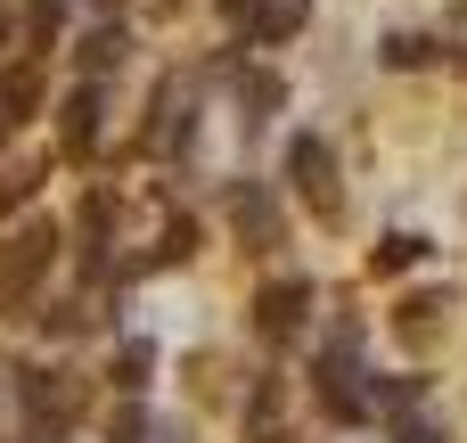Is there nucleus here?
I'll use <instances>...</instances> for the list:
<instances>
[{
    "mask_svg": "<svg viewBox=\"0 0 467 443\" xmlns=\"http://www.w3.org/2000/svg\"><path fill=\"white\" fill-rule=\"evenodd\" d=\"M287 173H296L304 206H312L320 222H337V156H328L320 132H296V140H287Z\"/></svg>",
    "mask_w": 467,
    "mask_h": 443,
    "instance_id": "1",
    "label": "nucleus"
},
{
    "mask_svg": "<svg viewBox=\"0 0 467 443\" xmlns=\"http://www.w3.org/2000/svg\"><path fill=\"white\" fill-rule=\"evenodd\" d=\"M49 247H57V230H49V222H25V230H16V238L0 247V304H8L16 288H33V280H41Z\"/></svg>",
    "mask_w": 467,
    "mask_h": 443,
    "instance_id": "2",
    "label": "nucleus"
},
{
    "mask_svg": "<svg viewBox=\"0 0 467 443\" xmlns=\"http://www.w3.org/2000/svg\"><path fill=\"white\" fill-rule=\"evenodd\" d=\"M230 222H238V238L246 247H279V197L263 189V181H230Z\"/></svg>",
    "mask_w": 467,
    "mask_h": 443,
    "instance_id": "3",
    "label": "nucleus"
},
{
    "mask_svg": "<svg viewBox=\"0 0 467 443\" xmlns=\"http://www.w3.org/2000/svg\"><path fill=\"white\" fill-rule=\"evenodd\" d=\"M304 304H312V280H279V288L254 296V329L263 337H296L304 329Z\"/></svg>",
    "mask_w": 467,
    "mask_h": 443,
    "instance_id": "4",
    "label": "nucleus"
},
{
    "mask_svg": "<svg viewBox=\"0 0 467 443\" xmlns=\"http://www.w3.org/2000/svg\"><path fill=\"white\" fill-rule=\"evenodd\" d=\"M25 411H33V427H57V419L74 411V386H66L57 370H33V378H25Z\"/></svg>",
    "mask_w": 467,
    "mask_h": 443,
    "instance_id": "5",
    "label": "nucleus"
},
{
    "mask_svg": "<svg viewBox=\"0 0 467 443\" xmlns=\"http://www.w3.org/2000/svg\"><path fill=\"white\" fill-rule=\"evenodd\" d=\"M304 16H312V0H246V33L254 41H287Z\"/></svg>",
    "mask_w": 467,
    "mask_h": 443,
    "instance_id": "6",
    "label": "nucleus"
},
{
    "mask_svg": "<svg viewBox=\"0 0 467 443\" xmlns=\"http://www.w3.org/2000/svg\"><path fill=\"white\" fill-rule=\"evenodd\" d=\"M123 49H131V41H123L115 25H99V33H82V41H74L82 74H115V66H123Z\"/></svg>",
    "mask_w": 467,
    "mask_h": 443,
    "instance_id": "7",
    "label": "nucleus"
},
{
    "mask_svg": "<svg viewBox=\"0 0 467 443\" xmlns=\"http://www.w3.org/2000/svg\"><path fill=\"white\" fill-rule=\"evenodd\" d=\"M90 140H99V82H82L66 99V148H90Z\"/></svg>",
    "mask_w": 467,
    "mask_h": 443,
    "instance_id": "8",
    "label": "nucleus"
},
{
    "mask_svg": "<svg viewBox=\"0 0 467 443\" xmlns=\"http://www.w3.org/2000/svg\"><path fill=\"white\" fill-rule=\"evenodd\" d=\"M33 107H41V74H33V66H8V74H0V115L16 123V115H33Z\"/></svg>",
    "mask_w": 467,
    "mask_h": 443,
    "instance_id": "9",
    "label": "nucleus"
},
{
    "mask_svg": "<svg viewBox=\"0 0 467 443\" xmlns=\"http://www.w3.org/2000/svg\"><path fill=\"white\" fill-rule=\"evenodd\" d=\"M238 99H246V123H263V115H279L287 82H279V74H246V82H238Z\"/></svg>",
    "mask_w": 467,
    "mask_h": 443,
    "instance_id": "10",
    "label": "nucleus"
},
{
    "mask_svg": "<svg viewBox=\"0 0 467 443\" xmlns=\"http://www.w3.org/2000/svg\"><path fill=\"white\" fill-rule=\"evenodd\" d=\"M148 370H156V345H148V337H131V345L115 353V386H148Z\"/></svg>",
    "mask_w": 467,
    "mask_h": 443,
    "instance_id": "11",
    "label": "nucleus"
},
{
    "mask_svg": "<svg viewBox=\"0 0 467 443\" xmlns=\"http://www.w3.org/2000/svg\"><path fill=\"white\" fill-rule=\"evenodd\" d=\"M57 25H66V0H25V25H16V33H25V41H49Z\"/></svg>",
    "mask_w": 467,
    "mask_h": 443,
    "instance_id": "12",
    "label": "nucleus"
},
{
    "mask_svg": "<svg viewBox=\"0 0 467 443\" xmlns=\"http://www.w3.org/2000/svg\"><path fill=\"white\" fill-rule=\"evenodd\" d=\"M427 58H435L427 33H386V66H427Z\"/></svg>",
    "mask_w": 467,
    "mask_h": 443,
    "instance_id": "13",
    "label": "nucleus"
},
{
    "mask_svg": "<svg viewBox=\"0 0 467 443\" xmlns=\"http://www.w3.org/2000/svg\"><path fill=\"white\" fill-rule=\"evenodd\" d=\"M419 255H427V238H410V230H394V238L378 247V263H386V271H410Z\"/></svg>",
    "mask_w": 467,
    "mask_h": 443,
    "instance_id": "14",
    "label": "nucleus"
},
{
    "mask_svg": "<svg viewBox=\"0 0 467 443\" xmlns=\"http://www.w3.org/2000/svg\"><path fill=\"white\" fill-rule=\"evenodd\" d=\"M33 189H41V164H25V173H0V214H8V206H25Z\"/></svg>",
    "mask_w": 467,
    "mask_h": 443,
    "instance_id": "15",
    "label": "nucleus"
},
{
    "mask_svg": "<svg viewBox=\"0 0 467 443\" xmlns=\"http://www.w3.org/2000/svg\"><path fill=\"white\" fill-rule=\"evenodd\" d=\"M394 443H451V436H443V427H427V419H402V436H394Z\"/></svg>",
    "mask_w": 467,
    "mask_h": 443,
    "instance_id": "16",
    "label": "nucleus"
},
{
    "mask_svg": "<svg viewBox=\"0 0 467 443\" xmlns=\"http://www.w3.org/2000/svg\"><path fill=\"white\" fill-rule=\"evenodd\" d=\"M0 132H8V115H0Z\"/></svg>",
    "mask_w": 467,
    "mask_h": 443,
    "instance_id": "17",
    "label": "nucleus"
}]
</instances>
